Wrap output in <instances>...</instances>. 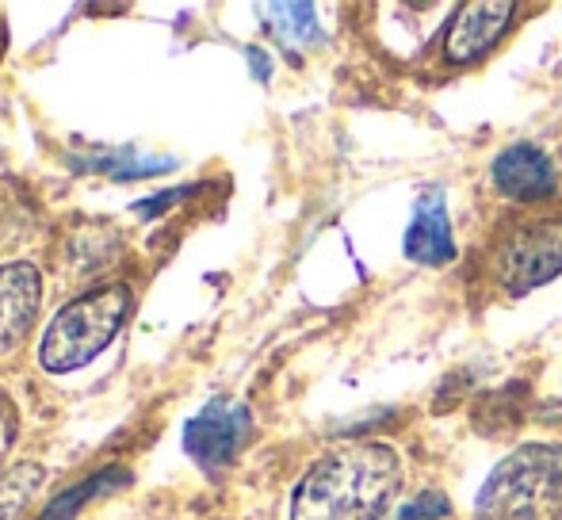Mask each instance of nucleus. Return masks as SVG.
Segmentation results:
<instances>
[{
  "label": "nucleus",
  "mask_w": 562,
  "mask_h": 520,
  "mask_svg": "<svg viewBox=\"0 0 562 520\" xmlns=\"http://www.w3.org/2000/svg\"><path fill=\"white\" fill-rule=\"evenodd\" d=\"M398 483V452L383 440H356L306 471L291 501V520H379Z\"/></svg>",
  "instance_id": "f257e3e1"
},
{
  "label": "nucleus",
  "mask_w": 562,
  "mask_h": 520,
  "mask_svg": "<svg viewBox=\"0 0 562 520\" xmlns=\"http://www.w3.org/2000/svg\"><path fill=\"white\" fill-rule=\"evenodd\" d=\"M479 520H562V444H525L497 463L479 501Z\"/></svg>",
  "instance_id": "f03ea898"
},
{
  "label": "nucleus",
  "mask_w": 562,
  "mask_h": 520,
  "mask_svg": "<svg viewBox=\"0 0 562 520\" xmlns=\"http://www.w3.org/2000/svg\"><path fill=\"white\" fill-rule=\"evenodd\" d=\"M126 314H131V287H123V283L97 287L89 295L74 298L46 326L43 344H38V364L54 375L85 368L115 341Z\"/></svg>",
  "instance_id": "7ed1b4c3"
},
{
  "label": "nucleus",
  "mask_w": 562,
  "mask_h": 520,
  "mask_svg": "<svg viewBox=\"0 0 562 520\" xmlns=\"http://www.w3.org/2000/svg\"><path fill=\"white\" fill-rule=\"evenodd\" d=\"M494 272L513 295H525V291L555 280L562 272V218H532V223L517 226L497 246Z\"/></svg>",
  "instance_id": "20e7f679"
},
{
  "label": "nucleus",
  "mask_w": 562,
  "mask_h": 520,
  "mask_svg": "<svg viewBox=\"0 0 562 520\" xmlns=\"http://www.w3.org/2000/svg\"><path fill=\"white\" fill-rule=\"evenodd\" d=\"M249 432H252L249 409H245L241 402L218 398V402H211L200 417L188 421L184 448L203 471L218 475V471L237 460V452H241V444L249 440Z\"/></svg>",
  "instance_id": "39448f33"
},
{
  "label": "nucleus",
  "mask_w": 562,
  "mask_h": 520,
  "mask_svg": "<svg viewBox=\"0 0 562 520\" xmlns=\"http://www.w3.org/2000/svg\"><path fill=\"white\" fill-rule=\"evenodd\" d=\"M513 15H517V4H509V0H474V4H463L445 38L448 61L471 66V61L486 58L502 43L505 31L513 27Z\"/></svg>",
  "instance_id": "423d86ee"
},
{
  "label": "nucleus",
  "mask_w": 562,
  "mask_h": 520,
  "mask_svg": "<svg viewBox=\"0 0 562 520\" xmlns=\"http://www.w3.org/2000/svg\"><path fill=\"white\" fill-rule=\"evenodd\" d=\"M43 303V275L31 260L0 264V357L20 349Z\"/></svg>",
  "instance_id": "0eeeda50"
},
{
  "label": "nucleus",
  "mask_w": 562,
  "mask_h": 520,
  "mask_svg": "<svg viewBox=\"0 0 562 520\" xmlns=\"http://www.w3.org/2000/svg\"><path fill=\"white\" fill-rule=\"evenodd\" d=\"M494 188L505 195V200H548L559 188V169L540 146H528V142H517V146L502 149L494 161Z\"/></svg>",
  "instance_id": "6e6552de"
},
{
  "label": "nucleus",
  "mask_w": 562,
  "mask_h": 520,
  "mask_svg": "<svg viewBox=\"0 0 562 520\" xmlns=\"http://www.w3.org/2000/svg\"><path fill=\"white\" fill-rule=\"evenodd\" d=\"M406 260L422 268H440L448 260H456V241H451V226H448V207H445V192L429 188L422 200L414 203V218L406 226Z\"/></svg>",
  "instance_id": "1a4fd4ad"
},
{
  "label": "nucleus",
  "mask_w": 562,
  "mask_h": 520,
  "mask_svg": "<svg viewBox=\"0 0 562 520\" xmlns=\"http://www.w3.org/2000/svg\"><path fill=\"white\" fill-rule=\"evenodd\" d=\"M126 483H131V475H126L123 467H108V471H100V475L85 478V483L69 486L61 498H54L50 506L43 509L38 520H74L92 498H100V494H108V490H119V486H126Z\"/></svg>",
  "instance_id": "9d476101"
},
{
  "label": "nucleus",
  "mask_w": 562,
  "mask_h": 520,
  "mask_svg": "<svg viewBox=\"0 0 562 520\" xmlns=\"http://www.w3.org/2000/svg\"><path fill=\"white\" fill-rule=\"evenodd\" d=\"M268 27L280 35L283 46H314L322 43V27H318V12L314 4H268Z\"/></svg>",
  "instance_id": "9b49d317"
},
{
  "label": "nucleus",
  "mask_w": 562,
  "mask_h": 520,
  "mask_svg": "<svg viewBox=\"0 0 562 520\" xmlns=\"http://www.w3.org/2000/svg\"><path fill=\"white\" fill-rule=\"evenodd\" d=\"M38 478H43L38 467H20L15 475L0 478V520H12L15 509H23V501L35 494Z\"/></svg>",
  "instance_id": "f8f14e48"
},
{
  "label": "nucleus",
  "mask_w": 562,
  "mask_h": 520,
  "mask_svg": "<svg viewBox=\"0 0 562 520\" xmlns=\"http://www.w3.org/2000/svg\"><path fill=\"white\" fill-rule=\"evenodd\" d=\"M440 517H448V498L437 490H425L414 501H406L394 520H440Z\"/></svg>",
  "instance_id": "ddd939ff"
}]
</instances>
